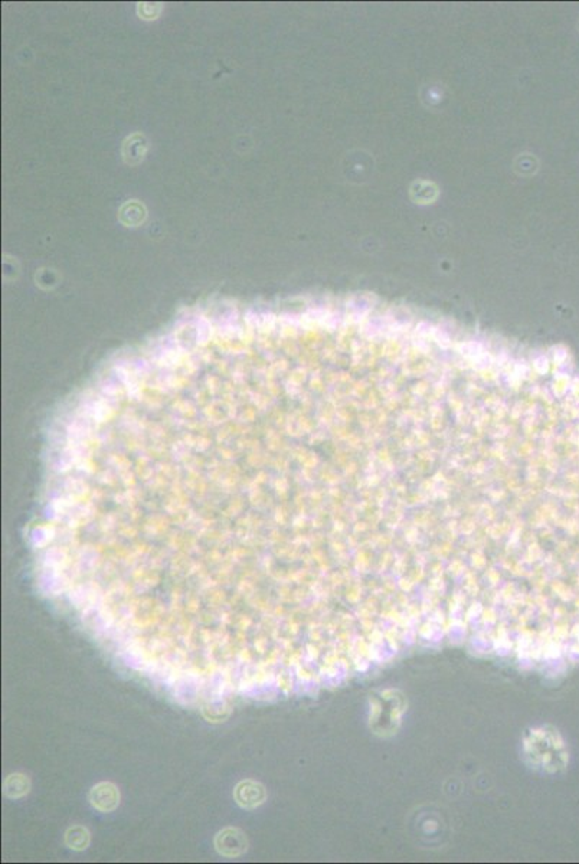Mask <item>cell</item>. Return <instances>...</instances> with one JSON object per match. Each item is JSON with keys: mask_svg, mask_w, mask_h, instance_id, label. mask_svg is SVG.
Wrapping results in <instances>:
<instances>
[{"mask_svg": "<svg viewBox=\"0 0 579 864\" xmlns=\"http://www.w3.org/2000/svg\"><path fill=\"white\" fill-rule=\"evenodd\" d=\"M88 801L100 813H113L120 805V791L113 782H98L90 790Z\"/></svg>", "mask_w": 579, "mask_h": 864, "instance_id": "5", "label": "cell"}, {"mask_svg": "<svg viewBox=\"0 0 579 864\" xmlns=\"http://www.w3.org/2000/svg\"><path fill=\"white\" fill-rule=\"evenodd\" d=\"M233 799L244 809H255L267 799L266 787L254 779H243L233 788Z\"/></svg>", "mask_w": 579, "mask_h": 864, "instance_id": "4", "label": "cell"}, {"mask_svg": "<svg viewBox=\"0 0 579 864\" xmlns=\"http://www.w3.org/2000/svg\"><path fill=\"white\" fill-rule=\"evenodd\" d=\"M369 727L372 734L389 738L397 734L407 712L405 696L395 689H385L369 697Z\"/></svg>", "mask_w": 579, "mask_h": 864, "instance_id": "2", "label": "cell"}, {"mask_svg": "<svg viewBox=\"0 0 579 864\" xmlns=\"http://www.w3.org/2000/svg\"><path fill=\"white\" fill-rule=\"evenodd\" d=\"M214 846L219 856L226 858H235L245 854L250 844L243 830L236 827H225L217 832Z\"/></svg>", "mask_w": 579, "mask_h": 864, "instance_id": "3", "label": "cell"}, {"mask_svg": "<svg viewBox=\"0 0 579 864\" xmlns=\"http://www.w3.org/2000/svg\"><path fill=\"white\" fill-rule=\"evenodd\" d=\"M31 791V779L25 774L15 772L4 781V795L9 799H19L28 795Z\"/></svg>", "mask_w": 579, "mask_h": 864, "instance_id": "6", "label": "cell"}, {"mask_svg": "<svg viewBox=\"0 0 579 864\" xmlns=\"http://www.w3.org/2000/svg\"><path fill=\"white\" fill-rule=\"evenodd\" d=\"M64 840L68 849L72 851H84L90 847L91 834L84 825H71L64 835Z\"/></svg>", "mask_w": 579, "mask_h": 864, "instance_id": "7", "label": "cell"}, {"mask_svg": "<svg viewBox=\"0 0 579 864\" xmlns=\"http://www.w3.org/2000/svg\"><path fill=\"white\" fill-rule=\"evenodd\" d=\"M523 760L531 768L547 774L565 769L568 752L558 731L549 726L531 727L522 741Z\"/></svg>", "mask_w": 579, "mask_h": 864, "instance_id": "1", "label": "cell"}]
</instances>
